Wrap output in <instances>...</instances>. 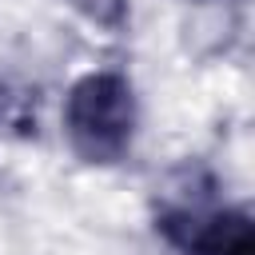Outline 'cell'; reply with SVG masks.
<instances>
[{"instance_id": "obj_1", "label": "cell", "mask_w": 255, "mask_h": 255, "mask_svg": "<svg viewBox=\"0 0 255 255\" xmlns=\"http://www.w3.org/2000/svg\"><path fill=\"white\" fill-rule=\"evenodd\" d=\"M131 124H135V104H131V88L120 76L100 72L72 88L64 108V128L84 159L96 163L120 159L131 139Z\"/></svg>"}, {"instance_id": "obj_2", "label": "cell", "mask_w": 255, "mask_h": 255, "mask_svg": "<svg viewBox=\"0 0 255 255\" xmlns=\"http://www.w3.org/2000/svg\"><path fill=\"white\" fill-rule=\"evenodd\" d=\"M187 251L191 255H255L247 215H215L199 223L187 239Z\"/></svg>"}, {"instance_id": "obj_3", "label": "cell", "mask_w": 255, "mask_h": 255, "mask_svg": "<svg viewBox=\"0 0 255 255\" xmlns=\"http://www.w3.org/2000/svg\"><path fill=\"white\" fill-rule=\"evenodd\" d=\"M80 12H88L92 20H100V24H116L120 20V12H124V0H72Z\"/></svg>"}]
</instances>
